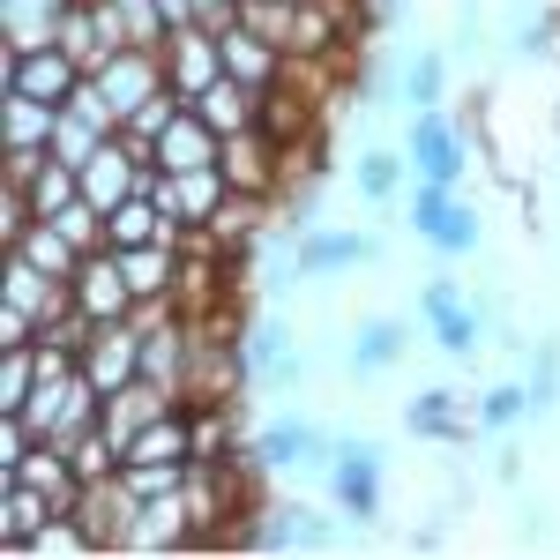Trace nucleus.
Masks as SVG:
<instances>
[{
  "mask_svg": "<svg viewBox=\"0 0 560 560\" xmlns=\"http://www.w3.org/2000/svg\"><path fill=\"white\" fill-rule=\"evenodd\" d=\"M382 486H388V448L374 433H337L329 456V501L345 523H382Z\"/></svg>",
  "mask_w": 560,
  "mask_h": 560,
  "instance_id": "1",
  "label": "nucleus"
},
{
  "mask_svg": "<svg viewBox=\"0 0 560 560\" xmlns=\"http://www.w3.org/2000/svg\"><path fill=\"white\" fill-rule=\"evenodd\" d=\"M419 322H427L433 351H441V359H464V366H471L478 345L493 337L486 314H478V300H464L456 277H427V284H419Z\"/></svg>",
  "mask_w": 560,
  "mask_h": 560,
  "instance_id": "2",
  "label": "nucleus"
},
{
  "mask_svg": "<svg viewBox=\"0 0 560 560\" xmlns=\"http://www.w3.org/2000/svg\"><path fill=\"white\" fill-rule=\"evenodd\" d=\"M404 158H411V179L464 187V173H471V135H464V120H448L441 105H427V113L404 120Z\"/></svg>",
  "mask_w": 560,
  "mask_h": 560,
  "instance_id": "3",
  "label": "nucleus"
},
{
  "mask_svg": "<svg viewBox=\"0 0 560 560\" xmlns=\"http://www.w3.org/2000/svg\"><path fill=\"white\" fill-rule=\"evenodd\" d=\"M83 60L68 52V45H38V52H0V90H15V97H45V105H68L75 90H83Z\"/></svg>",
  "mask_w": 560,
  "mask_h": 560,
  "instance_id": "4",
  "label": "nucleus"
},
{
  "mask_svg": "<svg viewBox=\"0 0 560 560\" xmlns=\"http://www.w3.org/2000/svg\"><path fill=\"white\" fill-rule=\"evenodd\" d=\"M90 83L113 97V113H120V128H128V113L150 105L173 75H165V52H158V45H120V52H105V60L90 68Z\"/></svg>",
  "mask_w": 560,
  "mask_h": 560,
  "instance_id": "5",
  "label": "nucleus"
},
{
  "mask_svg": "<svg viewBox=\"0 0 560 560\" xmlns=\"http://www.w3.org/2000/svg\"><path fill=\"white\" fill-rule=\"evenodd\" d=\"M247 456H255L261 471H314V464H329V456H337V433L292 411V419H269V427L247 441Z\"/></svg>",
  "mask_w": 560,
  "mask_h": 560,
  "instance_id": "6",
  "label": "nucleus"
},
{
  "mask_svg": "<svg viewBox=\"0 0 560 560\" xmlns=\"http://www.w3.org/2000/svg\"><path fill=\"white\" fill-rule=\"evenodd\" d=\"M0 306H23L38 329H52V322L75 306V284H68V277H52V269H38L31 255H15V247H8V269H0Z\"/></svg>",
  "mask_w": 560,
  "mask_h": 560,
  "instance_id": "7",
  "label": "nucleus"
},
{
  "mask_svg": "<svg viewBox=\"0 0 560 560\" xmlns=\"http://www.w3.org/2000/svg\"><path fill=\"white\" fill-rule=\"evenodd\" d=\"M306 284H322V277H337V269H366V261H382V240L374 232H345V224H306L300 247H292Z\"/></svg>",
  "mask_w": 560,
  "mask_h": 560,
  "instance_id": "8",
  "label": "nucleus"
},
{
  "mask_svg": "<svg viewBox=\"0 0 560 560\" xmlns=\"http://www.w3.org/2000/svg\"><path fill=\"white\" fill-rule=\"evenodd\" d=\"M83 374L97 382V396L142 382V329L135 322H97L90 345H83Z\"/></svg>",
  "mask_w": 560,
  "mask_h": 560,
  "instance_id": "9",
  "label": "nucleus"
},
{
  "mask_svg": "<svg viewBox=\"0 0 560 560\" xmlns=\"http://www.w3.org/2000/svg\"><path fill=\"white\" fill-rule=\"evenodd\" d=\"M404 351H411V322L404 314H366L345 345V366L351 382H382L388 366H404Z\"/></svg>",
  "mask_w": 560,
  "mask_h": 560,
  "instance_id": "10",
  "label": "nucleus"
},
{
  "mask_svg": "<svg viewBox=\"0 0 560 560\" xmlns=\"http://www.w3.org/2000/svg\"><path fill=\"white\" fill-rule=\"evenodd\" d=\"M404 433H411V441H441V448H464L478 433V411L456 388H419V396L404 404Z\"/></svg>",
  "mask_w": 560,
  "mask_h": 560,
  "instance_id": "11",
  "label": "nucleus"
},
{
  "mask_svg": "<svg viewBox=\"0 0 560 560\" xmlns=\"http://www.w3.org/2000/svg\"><path fill=\"white\" fill-rule=\"evenodd\" d=\"M75 306H83L90 322H135V284H128V269H120L113 247L105 255H83V269H75Z\"/></svg>",
  "mask_w": 560,
  "mask_h": 560,
  "instance_id": "12",
  "label": "nucleus"
},
{
  "mask_svg": "<svg viewBox=\"0 0 560 560\" xmlns=\"http://www.w3.org/2000/svg\"><path fill=\"white\" fill-rule=\"evenodd\" d=\"M165 75H173L179 97H202V90L224 75V38L202 31V23H195V31H173V38H165Z\"/></svg>",
  "mask_w": 560,
  "mask_h": 560,
  "instance_id": "13",
  "label": "nucleus"
},
{
  "mask_svg": "<svg viewBox=\"0 0 560 560\" xmlns=\"http://www.w3.org/2000/svg\"><path fill=\"white\" fill-rule=\"evenodd\" d=\"M277 158H284V150H277V142H269L261 128H247V135H224V179H232V195H261V202H269V195L284 187Z\"/></svg>",
  "mask_w": 560,
  "mask_h": 560,
  "instance_id": "14",
  "label": "nucleus"
},
{
  "mask_svg": "<svg viewBox=\"0 0 560 560\" xmlns=\"http://www.w3.org/2000/svg\"><path fill=\"white\" fill-rule=\"evenodd\" d=\"M142 173H150V165H142V150H135L128 135H113V142L83 165V195L97 202V210H120L135 187H142Z\"/></svg>",
  "mask_w": 560,
  "mask_h": 560,
  "instance_id": "15",
  "label": "nucleus"
},
{
  "mask_svg": "<svg viewBox=\"0 0 560 560\" xmlns=\"http://www.w3.org/2000/svg\"><path fill=\"white\" fill-rule=\"evenodd\" d=\"M158 165H165V173H202V165H224V135H217L210 120L187 105L173 128L158 135Z\"/></svg>",
  "mask_w": 560,
  "mask_h": 560,
  "instance_id": "16",
  "label": "nucleus"
},
{
  "mask_svg": "<svg viewBox=\"0 0 560 560\" xmlns=\"http://www.w3.org/2000/svg\"><path fill=\"white\" fill-rule=\"evenodd\" d=\"M404 173H411L404 142H366V150L351 158V187H359V202H366V210H388V202L404 195Z\"/></svg>",
  "mask_w": 560,
  "mask_h": 560,
  "instance_id": "17",
  "label": "nucleus"
},
{
  "mask_svg": "<svg viewBox=\"0 0 560 560\" xmlns=\"http://www.w3.org/2000/svg\"><path fill=\"white\" fill-rule=\"evenodd\" d=\"M68 0H0V52H38L60 38Z\"/></svg>",
  "mask_w": 560,
  "mask_h": 560,
  "instance_id": "18",
  "label": "nucleus"
},
{
  "mask_svg": "<svg viewBox=\"0 0 560 560\" xmlns=\"http://www.w3.org/2000/svg\"><path fill=\"white\" fill-rule=\"evenodd\" d=\"M187 105H195V113H202L217 135H247V128H255V113H261V90H255V83H240V75L224 68V75H217L202 97H187Z\"/></svg>",
  "mask_w": 560,
  "mask_h": 560,
  "instance_id": "19",
  "label": "nucleus"
},
{
  "mask_svg": "<svg viewBox=\"0 0 560 560\" xmlns=\"http://www.w3.org/2000/svg\"><path fill=\"white\" fill-rule=\"evenodd\" d=\"M45 523H52V501H45L31 478H0V538H8V553L23 560V546L38 538Z\"/></svg>",
  "mask_w": 560,
  "mask_h": 560,
  "instance_id": "20",
  "label": "nucleus"
},
{
  "mask_svg": "<svg viewBox=\"0 0 560 560\" xmlns=\"http://www.w3.org/2000/svg\"><path fill=\"white\" fill-rule=\"evenodd\" d=\"M448 45H419V52H404V68H396V90H404V113H427L448 97Z\"/></svg>",
  "mask_w": 560,
  "mask_h": 560,
  "instance_id": "21",
  "label": "nucleus"
},
{
  "mask_svg": "<svg viewBox=\"0 0 560 560\" xmlns=\"http://www.w3.org/2000/svg\"><path fill=\"white\" fill-rule=\"evenodd\" d=\"M217 38H224V68H232L240 83H255V90L284 83V60H292V52H277L269 38H255V31H240V23H232V31H217Z\"/></svg>",
  "mask_w": 560,
  "mask_h": 560,
  "instance_id": "22",
  "label": "nucleus"
},
{
  "mask_svg": "<svg viewBox=\"0 0 560 560\" xmlns=\"http://www.w3.org/2000/svg\"><path fill=\"white\" fill-rule=\"evenodd\" d=\"M530 366H523V388H530V427H546L560 411V337L546 329V337H530V351H523Z\"/></svg>",
  "mask_w": 560,
  "mask_h": 560,
  "instance_id": "23",
  "label": "nucleus"
},
{
  "mask_svg": "<svg viewBox=\"0 0 560 560\" xmlns=\"http://www.w3.org/2000/svg\"><path fill=\"white\" fill-rule=\"evenodd\" d=\"M0 113H8V150H52V128H60V105L0 90Z\"/></svg>",
  "mask_w": 560,
  "mask_h": 560,
  "instance_id": "24",
  "label": "nucleus"
},
{
  "mask_svg": "<svg viewBox=\"0 0 560 560\" xmlns=\"http://www.w3.org/2000/svg\"><path fill=\"white\" fill-rule=\"evenodd\" d=\"M292 345H300V329H292L284 314H261V322L240 329V351H247V374H255V382H269V374L284 366V351H292Z\"/></svg>",
  "mask_w": 560,
  "mask_h": 560,
  "instance_id": "25",
  "label": "nucleus"
},
{
  "mask_svg": "<svg viewBox=\"0 0 560 560\" xmlns=\"http://www.w3.org/2000/svg\"><path fill=\"white\" fill-rule=\"evenodd\" d=\"M427 247H433V255H448V261H464V255H478V247H486V217H478L471 195H456V202H448V217L433 224Z\"/></svg>",
  "mask_w": 560,
  "mask_h": 560,
  "instance_id": "26",
  "label": "nucleus"
},
{
  "mask_svg": "<svg viewBox=\"0 0 560 560\" xmlns=\"http://www.w3.org/2000/svg\"><path fill=\"white\" fill-rule=\"evenodd\" d=\"M15 255H31L38 269H52V277H68V284H75V269H83V247H75V240H68V232H60L52 217H38V224H31V232L15 240Z\"/></svg>",
  "mask_w": 560,
  "mask_h": 560,
  "instance_id": "27",
  "label": "nucleus"
},
{
  "mask_svg": "<svg viewBox=\"0 0 560 560\" xmlns=\"http://www.w3.org/2000/svg\"><path fill=\"white\" fill-rule=\"evenodd\" d=\"M471 411H478V433H516V427H530V388L523 382H493V388L471 396Z\"/></svg>",
  "mask_w": 560,
  "mask_h": 560,
  "instance_id": "28",
  "label": "nucleus"
},
{
  "mask_svg": "<svg viewBox=\"0 0 560 560\" xmlns=\"http://www.w3.org/2000/svg\"><path fill=\"white\" fill-rule=\"evenodd\" d=\"M255 128L269 135L277 150H300V142H306V105H300V97H292L284 83H269V90H261V113H255Z\"/></svg>",
  "mask_w": 560,
  "mask_h": 560,
  "instance_id": "29",
  "label": "nucleus"
},
{
  "mask_svg": "<svg viewBox=\"0 0 560 560\" xmlns=\"http://www.w3.org/2000/svg\"><path fill=\"white\" fill-rule=\"evenodd\" d=\"M38 382H45L38 345H0V411H23Z\"/></svg>",
  "mask_w": 560,
  "mask_h": 560,
  "instance_id": "30",
  "label": "nucleus"
},
{
  "mask_svg": "<svg viewBox=\"0 0 560 560\" xmlns=\"http://www.w3.org/2000/svg\"><path fill=\"white\" fill-rule=\"evenodd\" d=\"M329 52H337V15H329V0H300L292 60H329Z\"/></svg>",
  "mask_w": 560,
  "mask_h": 560,
  "instance_id": "31",
  "label": "nucleus"
},
{
  "mask_svg": "<svg viewBox=\"0 0 560 560\" xmlns=\"http://www.w3.org/2000/svg\"><path fill=\"white\" fill-rule=\"evenodd\" d=\"M105 142H113L105 128H90L83 113H68V105H60V128H52V158H68V165L83 173V165L97 158V150H105Z\"/></svg>",
  "mask_w": 560,
  "mask_h": 560,
  "instance_id": "32",
  "label": "nucleus"
},
{
  "mask_svg": "<svg viewBox=\"0 0 560 560\" xmlns=\"http://www.w3.org/2000/svg\"><path fill=\"white\" fill-rule=\"evenodd\" d=\"M75 553H97V546H90V530L75 516H52L38 538L23 546V560H75Z\"/></svg>",
  "mask_w": 560,
  "mask_h": 560,
  "instance_id": "33",
  "label": "nucleus"
},
{
  "mask_svg": "<svg viewBox=\"0 0 560 560\" xmlns=\"http://www.w3.org/2000/svg\"><path fill=\"white\" fill-rule=\"evenodd\" d=\"M553 52H560L553 15H523L516 8V23H509V60H553Z\"/></svg>",
  "mask_w": 560,
  "mask_h": 560,
  "instance_id": "34",
  "label": "nucleus"
},
{
  "mask_svg": "<svg viewBox=\"0 0 560 560\" xmlns=\"http://www.w3.org/2000/svg\"><path fill=\"white\" fill-rule=\"evenodd\" d=\"M456 195H464V187H441V179H419V187H411V202H404V224H411L419 240H433V224L448 217V202H456Z\"/></svg>",
  "mask_w": 560,
  "mask_h": 560,
  "instance_id": "35",
  "label": "nucleus"
},
{
  "mask_svg": "<svg viewBox=\"0 0 560 560\" xmlns=\"http://www.w3.org/2000/svg\"><path fill=\"white\" fill-rule=\"evenodd\" d=\"M448 52H464V60L486 52V0H464V8H456V38H448Z\"/></svg>",
  "mask_w": 560,
  "mask_h": 560,
  "instance_id": "36",
  "label": "nucleus"
},
{
  "mask_svg": "<svg viewBox=\"0 0 560 560\" xmlns=\"http://www.w3.org/2000/svg\"><path fill=\"white\" fill-rule=\"evenodd\" d=\"M546 530H553V509H546V501H530V509H523V523H516V538H523V546H538Z\"/></svg>",
  "mask_w": 560,
  "mask_h": 560,
  "instance_id": "37",
  "label": "nucleus"
},
{
  "mask_svg": "<svg viewBox=\"0 0 560 560\" xmlns=\"http://www.w3.org/2000/svg\"><path fill=\"white\" fill-rule=\"evenodd\" d=\"M441 546H448V523H441V509H433V523L411 530V553H441Z\"/></svg>",
  "mask_w": 560,
  "mask_h": 560,
  "instance_id": "38",
  "label": "nucleus"
},
{
  "mask_svg": "<svg viewBox=\"0 0 560 560\" xmlns=\"http://www.w3.org/2000/svg\"><path fill=\"white\" fill-rule=\"evenodd\" d=\"M493 478H501V486H516V478H523V456H516V448H501V456H493Z\"/></svg>",
  "mask_w": 560,
  "mask_h": 560,
  "instance_id": "39",
  "label": "nucleus"
},
{
  "mask_svg": "<svg viewBox=\"0 0 560 560\" xmlns=\"http://www.w3.org/2000/svg\"><path fill=\"white\" fill-rule=\"evenodd\" d=\"M553 135H560V97H553Z\"/></svg>",
  "mask_w": 560,
  "mask_h": 560,
  "instance_id": "40",
  "label": "nucleus"
},
{
  "mask_svg": "<svg viewBox=\"0 0 560 560\" xmlns=\"http://www.w3.org/2000/svg\"><path fill=\"white\" fill-rule=\"evenodd\" d=\"M509 8H523V0H509Z\"/></svg>",
  "mask_w": 560,
  "mask_h": 560,
  "instance_id": "41",
  "label": "nucleus"
}]
</instances>
